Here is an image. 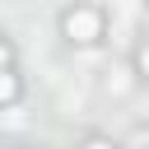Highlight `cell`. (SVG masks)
Here are the masks:
<instances>
[{"mask_svg": "<svg viewBox=\"0 0 149 149\" xmlns=\"http://www.w3.org/2000/svg\"><path fill=\"white\" fill-rule=\"evenodd\" d=\"M140 70H144V74H149V47H144V51H140Z\"/></svg>", "mask_w": 149, "mask_h": 149, "instance_id": "obj_4", "label": "cell"}, {"mask_svg": "<svg viewBox=\"0 0 149 149\" xmlns=\"http://www.w3.org/2000/svg\"><path fill=\"white\" fill-rule=\"evenodd\" d=\"M5 65H9V47H0V74H5Z\"/></svg>", "mask_w": 149, "mask_h": 149, "instance_id": "obj_3", "label": "cell"}, {"mask_svg": "<svg viewBox=\"0 0 149 149\" xmlns=\"http://www.w3.org/2000/svg\"><path fill=\"white\" fill-rule=\"evenodd\" d=\"M19 93V84H14V74H0V102H9Z\"/></svg>", "mask_w": 149, "mask_h": 149, "instance_id": "obj_2", "label": "cell"}, {"mask_svg": "<svg viewBox=\"0 0 149 149\" xmlns=\"http://www.w3.org/2000/svg\"><path fill=\"white\" fill-rule=\"evenodd\" d=\"M84 149H112V144H107V140H93V144H84Z\"/></svg>", "mask_w": 149, "mask_h": 149, "instance_id": "obj_5", "label": "cell"}, {"mask_svg": "<svg viewBox=\"0 0 149 149\" xmlns=\"http://www.w3.org/2000/svg\"><path fill=\"white\" fill-rule=\"evenodd\" d=\"M98 28H102V19L93 9H70L65 14V37H74V42H93Z\"/></svg>", "mask_w": 149, "mask_h": 149, "instance_id": "obj_1", "label": "cell"}]
</instances>
